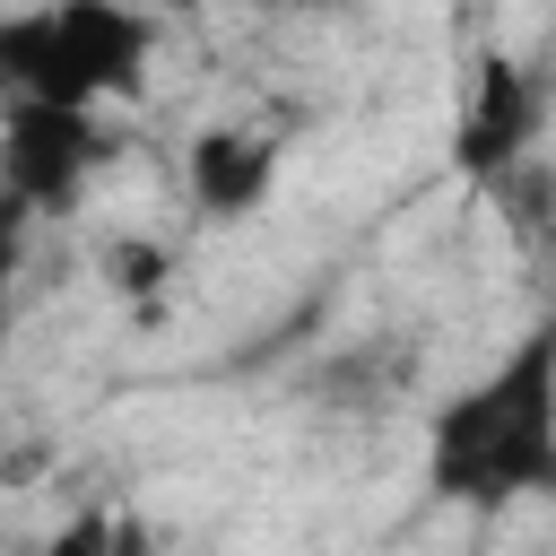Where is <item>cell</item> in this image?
Instances as JSON below:
<instances>
[{"label": "cell", "instance_id": "cell-2", "mask_svg": "<svg viewBox=\"0 0 556 556\" xmlns=\"http://www.w3.org/2000/svg\"><path fill=\"white\" fill-rule=\"evenodd\" d=\"M156 17L113 9V0H52V9H9L0 17V96L9 104H70L104 113L148 78Z\"/></svg>", "mask_w": 556, "mask_h": 556}, {"label": "cell", "instance_id": "cell-4", "mask_svg": "<svg viewBox=\"0 0 556 556\" xmlns=\"http://www.w3.org/2000/svg\"><path fill=\"white\" fill-rule=\"evenodd\" d=\"M539 139V78L521 61H478L469 113H460V165L478 182H504Z\"/></svg>", "mask_w": 556, "mask_h": 556}, {"label": "cell", "instance_id": "cell-6", "mask_svg": "<svg viewBox=\"0 0 556 556\" xmlns=\"http://www.w3.org/2000/svg\"><path fill=\"white\" fill-rule=\"evenodd\" d=\"M26 243H35V217L0 191V348H9V321H17V278H26Z\"/></svg>", "mask_w": 556, "mask_h": 556}, {"label": "cell", "instance_id": "cell-7", "mask_svg": "<svg viewBox=\"0 0 556 556\" xmlns=\"http://www.w3.org/2000/svg\"><path fill=\"white\" fill-rule=\"evenodd\" d=\"M113 269H122V287L139 295V287H156V269H165V252H156V243H122V252H113Z\"/></svg>", "mask_w": 556, "mask_h": 556}, {"label": "cell", "instance_id": "cell-1", "mask_svg": "<svg viewBox=\"0 0 556 556\" xmlns=\"http://www.w3.org/2000/svg\"><path fill=\"white\" fill-rule=\"evenodd\" d=\"M426 495L452 513H513L556 495V313L426 417Z\"/></svg>", "mask_w": 556, "mask_h": 556}, {"label": "cell", "instance_id": "cell-3", "mask_svg": "<svg viewBox=\"0 0 556 556\" xmlns=\"http://www.w3.org/2000/svg\"><path fill=\"white\" fill-rule=\"evenodd\" d=\"M104 165H113V130H104V113H70V104H0V191H9L26 217H70Z\"/></svg>", "mask_w": 556, "mask_h": 556}, {"label": "cell", "instance_id": "cell-5", "mask_svg": "<svg viewBox=\"0 0 556 556\" xmlns=\"http://www.w3.org/2000/svg\"><path fill=\"white\" fill-rule=\"evenodd\" d=\"M269 174H278V139H261V130H200L191 139V200L208 217H252Z\"/></svg>", "mask_w": 556, "mask_h": 556}]
</instances>
